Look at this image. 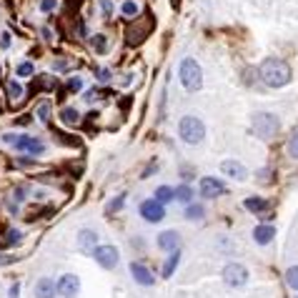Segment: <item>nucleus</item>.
Segmentation results:
<instances>
[{
    "label": "nucleus",
    "mask_w": 298,
    "mask_h": 298,
    "mask_svg": "<svg viewBox=\"0 0 298 298\" xmlns=\"http://www.w3.org/2000/svg\"><path fill=\"white\" fill-rule=\"evenodd\" d=\"M273 236H276V228L273 226H256V231H253V238H256V243H261V246L270 243Z\"/></svg>",
    "instance_id": "nucleus-16"
},
{
    "label": "nucleus",
    "mask_w": 298,
    "mask_h": 298,
    "mask_svg": "<svg viewBox=\"0 0 298 298\" xmlns=\"http://www.w3.org/2000/svg\"><path fill=\"white\" fill-rule=\"evenodd\" d=\"M123 198H125V196H118V198H116V201H113V203H111V210L120 208V206H123Z\"/></svg>",
    "instance_id": "nucleus-35"
},
{
    "label": "nucleus",
    "mask_w": 298,
    "mask_h": 298,
    "mask_svg": "<svg viewBox=\"0 0 298 298\" xmlns=\"http://www.w3.org/2000/svg\"><path fill=\"white\" fill-rule=\"evenodd\" d=\"M130 273H133V278H136L141 286H153V276H150V270L146 268V266L133 263V266H130Z\"/></svg>",
    "instance_id": "nucleus-15"
},
{
    "label": "nucleus",
    "mask_w": 298,
    "mask_h": 298,
    "mask_svg": "<svg viewBox=\"0 0 298 298\" xmlns=\"http://www.w3.org/2000/svg\"><path fill=\"white\" fill-rule=\"evenodd\" d=\"M226 193V185H223V180H215V178H203L201 180V196L203 198H218V196H223Z\"/></svg>",
    "instance_id": "nucleus-10"
},
{
    "label": "nucleus",
    "mask_w": 298,
    "mask_h": 298,
    "mask_svg": "<svg viewBox=\"0 0 298 298\" xmlns=\"http://www.w3.org/2000/svg\"><path fill=\"white\" fill-rule=\"evenodd\" d=\"M286 281H288V286H291L293 291H298V266L286 270Z\"/></svg>",
    "instance_id": "nucleus-26"
},
{
    "label": "nucleus",
    "mask_w": 298,
    "mask_h": 298,
    "mask_svg": "<svg viewBox=\"0 0 298 298\" xmlns=\"http://www.w3.org/2000/svg\"><path fill=\"white\" fill-rule=\"evenodd\" d=\"M8 90H10V98H13V100H18V98L23 95V86H20L18 80H10V83H8Z\"/></svg>",
    "instance_id": "nucleus-28"
},
{
    "label": "nucleus",
    "mask_w": 298,
    "mask_h": 298,
    "mask_svg": "<svg viewBox=\"0 0 298 298\" xmlns=\"http://www.w3.org/2000/svg\"><path fill=\"white\" fill-rule=\"evenodd\" d=\"M100 10H103L105 18H111V13H113V3H111V0H100Z\"/></svg>",
    "instance_id": "nucleus-32"
},
{
    "label": "nucleus",
    "mask_w": 298,
    "mask_h": 298,
    "mask_svg": "<svg viewBox=\"0 0 298 298\" xmlns=\"http://www.w3.org/2000/svg\"><path fill=\"white\" fill-rule=\"evenodd\" d=\"M178 136L185 141V143L196 146V143L203 141V136H206V125H203V120H198L196 116H185V118H180V123H178Z\"/></svg>",
    "instance_id": "nucleus-3"
},
{
    "label": "nucleus",
    "mask_w": 298,
    "mask_h": 298,
    "mask_svg": "<svg viewBox=\"0 0 298 298\" xmlns=\"http://www.w3.org/2000/svg\"><path fill=\"white\" fill-rule=\"evenodd\" d=\"M120 10H123V15H128V18H133V15H138V3H136V0H125Z\"/></svg>",
    "instance_id": "nucleus-25"
},
{
    "label": "nucleus",
    "mask_w": 298,
    "mask_h": 298,
    "mask_svg": "<svg viewBox=\"0 0 298 298\" xmlns=\"http://www.w3.org/2000/svg\"><path fill=\"white\" fill-rule=\"evenodd\" d=\"M80 88H83V80H80V78H70V80H68V90L75 93V90H80Z\"/></svg>",
    "instance_id": "nucleus-33"
},
{
    "label": "nucleus",
    "mask_w": 298,
    "mask_h": 298,
    "mask_svg": "<svg viewBox=\"0 0 298 298\" xmlns=\"http://www.w3.org/2000/svg\"><path fill=\"white\" fill-rule=\"evenodd\" d=\"M58 293V286L50 281V278H40L38 286H35V296L38 298H56Z\"/></svg>",
    "instance_id": "nucleus-13"
},
{
    "label": "nucleus",
    "mask_w": 298,
    "mask_h": 298,
    "mask_svg": "<svg viewBox=\"0 0 298 298\" xmlns=\"http://www.w3.org/2000/svg\"><path fill=\"white\" fill-rule=\"evenodd\" d=\"M141 215L148 221V223H158L166 218V208L160 201H143L141 203Z\"/></svg>",
    "instance_id": "nucleus-8"
},
{
    "label": "nucleus",
    "mask_w": 298,
    "mask_h": 298,
    "mask_svg": "<svg viewBox=\"0 0 298 298\" xmlns=\"http://www.w3.org/2000/svg\"><path fill=\"white\" fill-rule=\"evenodd\" d=\"M176 266H178V253L171 251V256H168V261H166V268H163V278H171L173 270H176Z\"/></svg>",
    "instance_id": "nucleus-23"
},
{
    "label": "nucleus",
    "mask_w": 298,
    "mask_h": 298,
    "mask_svg": "<svg viewBox=\"0 0 298 298\" xmlns=\"http://www.w3.org/2000/svg\"><path fill=\"white\" fill-rule=\"evenodd\" d=\"M60 118H63V123H68V125H78V120H80V113H78L75 108H63Z\"/></svg>",
    "instance_id": "nucleus-20"
},
{
    "label": "nucleus",
    "mask_w": 298,
    "mask_h": 298,
    "mask_svg": "<svg viewBox=\"0 0 298 298\" xmlns=\"http://www.w3.org/2000/svg\"><path fill=\"white\" fill-rule=\"evenodd\" d=\"M176 198H178V201H183V203H188V201L193 198L191 185H185V183H183V185H178V188H176Z\"/></svg>",
    "instance_id": "nucleus-24"
},
{
    "label": "nucleus",
    "mask_w": 298,
    "mask_h": 298,
    "mask_svg": "<svg viewBox=\"0 0 298 298\" xmlns=\"http://www.w3.org/2000/svg\"><path fill=\"white\" fill-rule=\"evenodd\" d=\"M35 116H38L40 123H48V120H50V100H43V103L35 108Z\"/></svg>",
    "instance_id": "nucleus-22"
},
{
    "label": "nucleus",
    "mask_w": 298,
    "mask_h": 298,
    "mask_svg": "<svg viewBox=\"0 0 298 298\" xmlns=\"http://www.w3.org/2000/svg\"><path fill=\"white\" fill-rule=\"evenodd\" d=\"M78 243H80V248H83V251H93V248H98V246H95V243H98V233L86 228V231H80V233H78Z\"/></svg>",
    "instance_id": "nucleus-17"
},
{
    "label": "nucleus",
    "mask_w": 298,
    "mask_h": 298,
    "mask_svg": "<svg viewBox=\"0 0 298 298\" xmlns=\"http://www.w3.org/2000/svg\"><path fill=\"white\" fill-rule=\"evenodd\" d=\"M246 208L253 210V213H263V210H268V201H263V198H248Z\"/></svg>",
    "instance_id": "nucleus-18"
},
{
    "label": "nucleus",
    "mask_w": 298,
    "mask_h": 298,
    "mask_svg": "<svg viewBox=\"0 0 298 298\" xmlns=\"http://www.w3.org/2000/svg\"><path fill=\"white\" fill-rule=\"evenodd\" d=\"M178 75H180V83H183V88L185 90H198L203 86V73H201V65L196 63L193 58H185L180 63L178 68Z\"/></svg>",
    "instance_id": "nucleus-2"
},
{
    "label": "nucleus",
    "mask_w": 298,
    "mask_h": 298,
    "mask_svg": "<svg viewBox=\"0 0 298 298\" xmlns=\"http://www.w3.org/2000/svg\"><path fill=\"white\" fill-rule=\"evenodd\" d=\"M108 75H111L108 70H98V78H100V80H108Z\"/></svg>",
    "instance_id": "nucleus-37"
},
{
    "label": "nucleus",
    "mask_w": 298,
    "mask_h": 298,
    "mask_svg": "<svg viewBox=\"0 0 298 298\" xmlns=\"http://www.w3.org/2000/svg\"><path fill=\"white\" fill-rule=\"evenodd\" d=\"M185 218H188V221H198V218H203V206H188Z\"/></svg>",
    "instance_id": "nucleus-27"
},
{
    "label": "nucleus",
    "mask_w": 298,
    "mask_h": 298,
    "mask_svg": "<svg viewBox=\"0 0 298 298\" xmlns=\"http://www.w3.org/2000/svg\"><path fill=\"white\" fill-rule=\"evenodd\" d=\"M278 128H281V123H278V118H276L273 113H258L256 120H253V130H256L263 141H270V138L278 133Z\"/></svg>",
    "instance_id": "nucleus-4"
},
{
    "label": "nucleus",
    "mask_w": 298,
    "mask_h": 298,
    "mask_svg": "<svg viewBox=\"0 0 298 298\" xmlns=\"http://www.w3.org/2000/svg\"><path fill=\"white\" fill-rule=\"evenodd\" d=\"M90 45H93L95 53H105V50H108V38H105V35H93V38H90Z\"/></svg>",
    "instance_id": "nucleus-21"
},
{
    "label": "nucleus",
    "mask_w": 298,
    "mask_h": 298,
    "mask_svg": "<svg viewBox=\"0 0 298 298\" xmlns=\"http://www.w3.org/2000/svg\"><path fill=\"white\" fill-rule=\"evenodd\" d=\"M150 30H153V18H143V20H138V23H133L128 33H125V40L130 43V45H136V43H141L146 35H148Z\"/></svg>",
    "instance_id": "nucleus-6"
},
{
    "label": "nucleus",
    "mask_w": 298,
    "mask_h": 298,
    "mask_svg": "<svg viewBox=\"0 0 298 298\" xmlns=\"http://www.w3.org/2000/svg\"><path fill=\"white\" fill-rule=\"evenodd\" d=\"M15 146H18V150H25V153H43L45 150V146L40 143V141H35V138H30V136H18L15 141H13Z\"/></svg>",
    "instance_id": "nucleus-11"
},
{
    "label": "nucleus",
    "mask_w": 298,
    "mask_h": 298,
    "mask_svg": "<svg viewBox=\"0 0 298 298\" xmlns=\"http://www.w3.org/2000/svg\"><path fill=\"white\" fill-rule=\"evenodd\" d=\"M93 256H95L98 266H103V268L111 270L118 266V248H113V246H98L93 251Z\"/></svg>",
    "instance_id": "nucleus-5"
},
{
    "label": "nucleus",
    "mask_w": 298,
    "mask_h": 298,
    "mask_svg": "<svg viewBox=\"0 0 298 298\" xmlns=\"http://www.w3.org/2000/svg\"><path fill=\"white\" fill-rule=\"evenodd\" d=\"M261 78L266 80V86H270V88L288 86V80H291V68H288L286 60L270 58L261 65Z\"/></svg>",
    "instance_id": "nucleus-1"
},
{
    "label": "nucleus",
    "mask_w": 298,
    "mask_h": 298,
    "mask_svg": "<svg viewBox=\"0 0 298 298\" xmlns=\"http://www.w3.org/2000/svg\"><path fill=\"white\" fill-rule=\"evenodd\" d=\"M8 263H13V258L10 256H0V266H8Z\"/></svg>",
    "instance_id": "nucleus-36"
},
{
    "label": "nucleus",
    "mask_w": 298,
    "mask_h": 298,
    "mask_svg": "<svg viewBox=\"0 0 298 298\" xmlns=\"http://www.w3.org/2000/svg\"><path fill=\"white\" fill-rule=\"evenodd\" d=\"M18 240H20V233H18V231H10V233H8V243H18Z\"/></svg>",
    "instance_id": "nucleus-34"
},
{
    "label": "nucleus",
    "mask_w": 298,
    "mask_h": 298,
    "mask_svg": "<svg viewBox=\"0 0 298 298\" xmlns=\"http://www.w3.org/2000/svg\"><path fill=\"white\" fill-rule=\"evenodd\" d=\"M178 233L176 231H163L160 236H158V248L160 251H176L178 248Z\"/></svg>",
    "instance_id": "nucleus-14"
},
{
    "label": "nucleus",
    "mask_w": 298,
    "mask_h": 298,
    "mask_svg": "<svg viewBox=\"0 0 298 298\" xmlns=\"http://www.w3.org/2000/svg\"><path fill=\"white\" fill-rule=\"evenodd\" d=\"M78 291H80V281H78V276L68 273V276H63V278L58 281V293L63 298H75L78 296Z\"/></svg>",
    "instance_id": "nucleus-9"
},
{
    "label": "nucleus",
    "mask_w": 298,
    "mask_h": 298,
    "mask_svg": "<svg viewBox=\"0 0 298 298\" xmlns=\"http://www.w3.org/2000/svg\"><path fill=\"white\" fill-rule=\"evenodd\" d=\"M221 171L226 173V176H231V178H236V180H243L246 176H248V171L240 166L238 160H223L221 163Z\"/></svg>",
    "instance_id": "nucleus-12"
},
{
    "label": "nucleus",
    "mask_w": 298,
    "mask_h": 298,
    "mask_svg": "<svg viewBox=\"0 0 298 298\" xmlns=\"http://www.w3.org/2000/svg\"><path fill=\"white\" fill-rule=\"evenodd\" d=\"M18 75H20V78L33 75V63H20V65H18Z\"/></svg>",
    "instance_id": "nucleus-29"
},
{
    "label": "nucleus",
    "mask_w": 298,
    "mask_h": 298,
    "mask_svg": "<svg viewBox=\"0 0 298 298\" xmlns=\"http://www.w3.org/2000/svg\"><path fill=\"white\" fill-rule=\"evenodd\" d=\"M58 8V0H40V10L43 13H53Z\"/></svg>",
    "instance_id": "nucleus-30"
},
{
    "label": "nucleus",
    "mask_w": 298,
    "mask_h": 298,
    "mask_svg": "<svg viewBox=\"0 0 298 298\" xmlns=\"http://www.w3.org/2000/svg\"><path fill=\"white\" fill-rule=\"evenodd\" d=\"M288 153H291V158H296L298 160V133L291 138V143H288Z\"/></svg>",
    "instance_id": "nucleus-31"
},
{
    "label": "nucleus",
    "mask_w": 298,
    "mask_h": 298,
    "mask_svg": "<svg viewBox=\"0 0 298 298\" xmlns=\"http://www.w3.org/2000/svg\"><path fill=\"white\" fill-rule=\"evenodd\" d=\"M173 198H176V191L168 188V185H160V188L155 191V201H160V203H168V201H173Z\"/></svg>",
    "instance_id": "nucleus-19"
},
{
    "label": "nucleus",
    "mask_w": 298,
    "mask_h": 298,
    "mask_svg": "<svg viewBox=\"0 0 298 298\" xmlns=\"http://www.w3.org/2000/svg\"><path fill=\"white\" fill-rule=\"evenodd\" d=\"M223 281H226L228 286H246L248 270H246V266H240V263H228V266L223 268Z\"/></svg>",
    "instance_id": "nucleus-7"
}]
</instances>
